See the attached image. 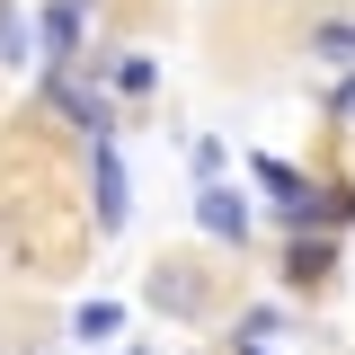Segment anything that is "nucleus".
<instances>
[{
	"mask_svg": "<svg viewBox=\"0 0 355 355\" xmlns=\"http://www.w3.org/2000/svg\"><path fill=\"white\" fill-rule=\"evenodd\" d=\"M44 107H62L71 125L89 133V151H107V133H116V116H107V98H89L71 71H44Z\"/></svg>",
	"mask_w": 355,
	"mask_h": 355,
	"instance_id": "nucleus-1",
	"label": "nucleus"
},
{
	"mask_svg": "<svg viewBox=\"0 0 355 355\" xmlns=\"http://www.w3.org/2000/svg\"><path fill=\"white\" fill-rule=\"evenodd\" d=\"M89 205H98V231H125L133 196H125V160L116 151H89Z\"/></svg>",
	"mask_w": 355,
	"mask_h": 355,
	"instance_id": "nucleus-2",
	"label": "nucleus"
},
{
	"mask_svg": "<svg viewBox=\"0 0 355 355\" xmlns=\"http://www.w3.org/2000/svg\"><path fill=\"white\" fill-rule=\"evenodd\" d=\"M80 36H89V0H44V27H36V44H44V62L62 71L71 53H80Z\"/></svg>",
	"mask_w": 355,
	"mask_h": 355,
	"instance_id": "nucleus-3",
	"label": "nucleus"
},
{
	"mask_svg": "<svg viewBox=\"0 0 355 355\" xmlns=\"http://www.w3.org/2000/svg\"><path fill=\"white\" fill-rule=\"evenodd\" d=\"M196 222L214 231L222 249H240V240H249V205H240V187H196Z\"/></svg>",
	"mask_w": 355,
	"mask_h": 355,
	"instance_id": "nucleus-4",
	"label": "nucleus"
},
{
	"mask_svg": "<svg viewBox=\"0 0 355 355\" xmlns=\"http://www.w3.org/2000/svg\"><path fill=\"white\" fill-rule=\"evenodd\" d=\"M311 53H320L329 71L355 80V18H320V27H311Z\"/></svg>",
	"mask_w": 355,
	"mask_h": 355,
	"instance_id": "nucleus-5",
	"label": "nucleus"
},
{
	"mask_svg": "<svg viewBox=\"0 0 355 355\" xmlns=\"http://www.w3.org/2000/svg\"><path fill=\"white\" fill-rule=\"evenodd\" d=\"M329 266H338V240H293V249H284V275H293V284H320Z\"/></svg>",
	"mask_w": 355,
	"mask_h": 355,
	"instance_id": "nucleus-6",
	"label": "nucleus"
},
{
	"mask_svg": "<svg viewBox=\"0 0 355 355\" xmlns=\"http://www.w3.org/2000/svg\"><path fill=\"white\" fill-rule=\"evenodd\" d=\"M116 329H125V311H116V302H89L80 320H71V338H80V347H107Z\"/></svg>",
	"mask_w": 355,
	"mask_h": 355,
	"instance_id": "nucleus-7",
	"label": "nucleus"
},
{
	"mask_svg": "<svg viewBox=\"0 0 355 355\" xmlns=\"http://www.w3.org/2000/svg\"><path fill=\"white\" fill-rule=\"evenodd\" d=\"M249 169H258L266 187H275V205H302V196H320L311 178H293V169H284V160H266V151H258V160H249Z\"/></svg>",
	"mask_w": 355,
	"mask_h": 355,
	"instance_id": "nucleus-8",
	"label": "nucleus"
},
{
	"mask_svg": "<svg viewBox=\"0 0 355 355\" xmlns=\"http://www.w3.org/2000/svg\"><path fill=\"white\" fill-rule=\"evenodd\" d=\"M151 80H160V71H151V53H125V62H116V89H133V98H142Z\"/></svg>",
	"mask_w": 355,
	"mask_h": 355,
	"instance_id": "nucleus-9",
	"label": "nucleus"
},
{
	"mask_svg": "<svg viewBox=\"0 0 355 355\" xmlns=\"http://www.w3.org/2000/svg\"><path fill=\"white\" fill-rule=\"evenodd\" d=\"M0 62H27V36H18V9L0 0Z\"/></svg>",
	"mask_w": 355,
	"mask_h": 355,
	"instance_id": "nucleus-10",
	"label": "nucleus"
},
{
	"mask_svg": "<svg viewBox=\"0 0 355 355\" xmlns=\"http://www.w3.org/2000/svg\"><path fill=\"white\" fill-rule=\"evenodd\" d=\"M329 116H338V125H355V80L338 89V98H329Z\"/></svg>",
	"mask_w": 355,
	"mask_h": 355,
	"instance_id": "nucleus-11",
	"label": "nucleus"
},
{
	"mask_svg": "<svg viewBox=\"0 0 355 355\" xmlns=\"http://www.w3.org/2000/svg\"><path fill=\"white\" fill-rule=\"evenodd\" d=\"M0 258H9V222H0Z\"/></svg>",
	"mask_w": 355,
	"mask_h": 355,
	"instance_id": "nucleus-12",
	"label": "nucleus"
}]
</instances>
